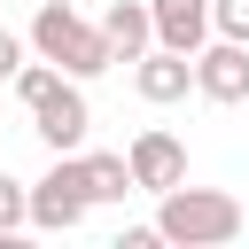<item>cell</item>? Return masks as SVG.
<instances>
[{"mask_svg": "<svg viewBox=\"0 0 249 249\" xmlns=\"http://www.w3.org/2000/svg\"><path fill=\"white\" fill-rule=\"evenodd\" d=\"M187 86H195V54H171V47H148V54H132V93H140L148 109H163V101H187Z\"/></svg>", "mask_w": 249, "mask_h": 249, "instance_id": "7", "label": "cell"}, {"mask_svg": "<svg viewBox=\"0 0 249 249\" xmlns=\"http://www.w3.org/2000/svg\"><path fill=\"white\" fill-rule=\"evenodd\" d=\"M16 226H23V179L0 171V233H16Z\"/></svg>", "mask_w": 249, "mask_h": 249, "instance_id": "13", "label": "cell"}, {"mask_svg": "<svg viewBox=\"0 0 249 249\" xmlns=\"http://www.w3.org/2000/svg\"><path fill=\"white\" fill-rule=\"evenodd\" d=\"M16 70H23V39H16V31H0V86H8Z\"/></svg>", "mask_w": 249, "mask_h": 249, "instance_id": "14", "label": "cell"}, {"mask_svg": "<svg viewBox=\"0 0 249 249\" xmlns=\"http://www.w3.org/2000/svg\"><path fill=\"white\" fill-rule=\"evenodd\" d=\"M249 226V210H241V195H226V187H163L156 195V241H179V249H218V241H233Z\"/></svg>", "mask_w": 249, "mask_h": 249, "instance_id": "1", "label": "cell"}, {"mask_svg": "<svg viewBox=\"0 0 249 249\" xmlns=\"http://www.w3.org/2000/svg\"><path fill=\"white\" fill-rule=\"evenodd\" d=\"M78 171H86V202H124L132 195V171L109 148H78Z\"/></svg>", "mask_w": 249, "mask_h": 249, "instance_id": "10", "label": "cell"}, {"mask_svg": "<svg viewBox=\"0 0 249 249\" xmlns=\"http://www.w3.org/2000/svg\"><path fill=\"white\" fill-rule=\"evenodd\" d=\"M148 31L171 54H195L210 39V0H148Z\"/></svg>", "mask_w": 249, "mask_h": 249, "instance_id": "8", "label": "cell"}, {"mask_svg": "<svg viewBox=\"0 0 249 249\" xmlns=\"http://www.w3.org/2000/svg\"><path fill=\"white\" fill-rule=\"evenodd\" d=\"M31 54L54 62L62 78H101V70L117 62L109 39H101V23H86L70 0H39V16H31Z\"/></svg>", "mask_w": 249, "mask_h": 249, "instance_id": "2", "label": "cell"}, {"mask_svg": "<svg viewBox=\"0 0 249 249\" xmlns=\"http://www.w3.org/2000/svg\"><path fill=\"white\" fill-rule=\"evenodd\" d=\"M124 171H132V195H163V187H179V179H187V148H179V132L148 124V132L124 148Z\"/></svg>", "mask_w": 249, "mask_h": 249, "instance_id": "5", "label": "cell"}, {"mask_svg": "<svg viewBox=\"0 0 249 249\" xmlns=\"http://www.w3.org/2000/svg\"><path fill=\"white\" fill-rule=\"evenodd\" d=\"M8 86H16V101H23V109H39V101H47L54 86H62V70H54V62H23V70H16Z\"/></svg>", "mask_w": 249, "mask_h": 249, "instance_id": "11", "label": "cell"}, {"mask_svg": "<svg viewBox=\"0 0 249 249\" xmlns=\"http://www.w3.org/2000/svg\"><path fill=\"white\" fill-rule=\"evenodd\" d=\"M101 39H109V54H117V62L148 54V47H156V31H148V0H109V16H101Z\"/></svg>", "mask_w": 249, "mask_h": 249, "instance_id": "9", "label": "cell"}, {"mask_svg": "<svg viewBox=\"0 0 249 249\" xmlns=\"http://www.w3.org/2000/svg\"><path fill=\"white\" fill-rule=\"evenodd\" d=\"M210 31H218V39H241V47H249V0H210Z\"/></svg>", "mask_w": 249, "mask_h": 249, "instance_id": "12", "label": "cell"}, {"mask_svg": "<svg viewBox=\"0 0 249 249\" xmlns=\"http://www.w3.org/2000/svg\"><path fill=\"white\" fill-rule=\"evenodd\" d=\"M86 171H78V148L70 156H54L47 163V179H31L23 187V226H39V233H70V226H86Z\"/></svg>", "mask_w": 249, "mask_h": 249, "instance_id": "3", "label": "cell"}, {"mask_svg": "<svg viewBox=\"0 0 249 249\" xmlns=\"http://www.w3.org/2000/svg\"><path fill=\"white\" fill-rule=\"evenodd\" d=\"M195 93H202V101H218V109L249 101V47H241V39L195 47Z\"/></svg>", "mask_w": 249, "mask_h": 249, "instance_id": "6", "label": "cell"}, {"mask_svg": "<svg viewBox=\"0 0 249 249\" xmlns=\"http://www.w3.org/2000/svg\"><path fill=\"white\" fill-rule=\"evenodd\" d=\"M31 132L47 140V156H70V148H86V132H93V109H86V93H78V78H62L39 109H31Z\"/></svg>", "mask_w": 249, "mask_h": 249, "instance_id": "4", "label": "cell"}]
</instances>
